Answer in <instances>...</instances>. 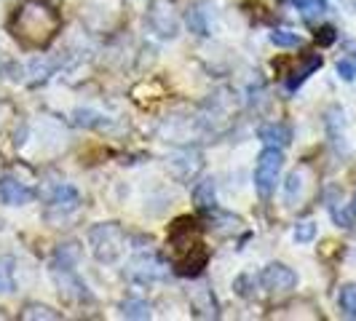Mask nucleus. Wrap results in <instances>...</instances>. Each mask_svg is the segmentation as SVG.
I'll return each mask as SVG.
<instances>
[{"label": "nucleus", "mask_w": 356, "mask_h": 321, "mask_svg": "<svg viewBox=\"0 0 356 321\" xmlns=\"http://www.w3.org/2000/svg\"><path fill=\"white\" fill-rule=\"evenodd\" d=\"M169 260L179 276H198L204 270L209 252L201 241V228L196 220H175V225L169 228Z\"/></svg>", "instance_id": "nucleus-2"}, {"label": "nucleus", "mask_w": 356, "mask_h": 321, "mask_svg": "<svg viewBox=\"0 0 356 321\" xmlns=\"http://www.w3.org/2000/svg\"><path fill=\"white\" fill-rule=\"evenodd\" d=\"M49 204H51L54 212L67 214V212H75V209H78L81 196H78V190L70 188V185H59V188L51 193V198H49Z\"/></svg>", "instance_id": "nucleus-10"}, {"label": "nucleus", "mask_w": 356, "mask_h": 321, "mask_svg": "<svg viewBox=\"0 0 356 321\" xmlns=\"http://www.w3.org/2000/svg\"><path fill=\"white\" fill-rule=\"evenodd\" d=\"M314 236H316V225H314L311 220H305V222H300V225L295 228V241H300V244L314 241Z\"/></svg>", "instance_id": "nucleus-22"}, {"label": "nucleus", "mask_w": 356, "mask_h": 321, "mask_svg": "<svg viewBox=\"0 0 356 321\" xmlns=\"http://www.w3.org/2000/svg\"><path fill=\"white\" fill-rule=\"evenodd\" d=\"M121 316H126V319H150V305L145 300H126L121 305Z\"/></svg>", "instance_id": "nucleus-17"}, {"label": "nucleus", "mask_w": 356, "mask_h": 321, "mask_svg": "<svg viewBox=\"0 0 356 321\" xmlns=\"http://www.w3.org/2000/svg\"><path fill=\"white\" fill-rule=\"evenodd\" d=\"M321 67V56L319 54H303L300 56V62L295 65V70L286 72V89L295 91L300 83H303L305 78L311 75V72H316Z\"/></svg>", "instance_id": "nucleus-8"}, {"label": "nucleus", "mask_w": 356, "mask_h": 321, "mask_svg": "<svg viewBox=\"0 0 356 321\" xmlns=\"http://www.w3.org/2000/svg\"><path fill=\"white\" fill-rule=\"evenodd\" d=\"M14 292V260L0 257V295Z\"/></svg>", "instance_id": "nucleus-16"}, {"label": "nucleus", "mask_w": 356, "mask_h": 321, "mask_svg": "<svg viewBox=\"0 0 356 321\" xmlns=\"http://www.w3.org/2000/svg\"><path fill=\"white\" fill-rule=\"evenodd\" d=\"M260 140L268 147H286V145L292 142V131L284 124H266L260 129Z\"/></svg>", "instance_id": "nucleus-11"}, {"label": "nucleus", "mask_w": 356, "mask_h": 321, "mask_svg": "<svg viewBox=\"0 0 356 321\" xmlns=\"http://www.w3.org/2000/svg\"><path fill=\"white\" fill-rule=\"evenodd\" d=\"M303 193V172H292L289 177H286V185H284V198L289 206H295V198H300Z\"/></svg>", "instance_id": "nucleus-19"}, {"label": "nucleus", "mask_w": 356, "mask_h": 321, "mask_svg": "<svg viewBox=\"0 0 356 321\" xmlns=\"http://www.w3.org/2000/svg\"><path fill=\"white\" fill-rule=\"evenodd\" d=\"M260 281H263V286H266L270 295H286V292H292V289H295L298 276H295V270H292V268L282 265V263H270V265L263 270Z\"/></svg>", "instance_id": "nucleus-6"}, {"label": "nucleus", "mask_w": 356, "mask_h": 321, "mask_svg": "<svg viewBox=\"0 0 356 321\" xmlns=\"http://www.w3.org/2000/svg\"><path fill=\"white\" fill-rule=\"evenodd\" d=\"M62 27V19L49 0H24L11 17V33L30 49L49 46Z\"/></svg>", "instance_id": "nucleus-1"}, {"label": "nucleus", "mask_w": 356, "mask_h": 321, "mask_svg": "<svg viewBox=\"0 0 356 321\" xmlns=\"http://www.w3.org/2000/svg\"><path fill=\"white\" fill-rule=\"evenodd\" d=\"M338 72L343 81H354L356 78V62L351 56H346V59H340L338 62Z\"/></svg>", "instance_id": "nucleus-23"}, {"label": "nucleus", "mask_w": 356, "mask_h": 321, "mask_svg": "<svg viewBox=\"0 0 356 321\" xmlns=\"http://www.w3.org/2000/svg\"><path fill=\"white\" fill-rule=\"evenodd\" d=\"M351 51H354V54H351V59L356 62V46H351Z\"/></svg>", "instance_id": "nucleus-25"}, {"label": "nucleus", "mask_w": 356, "mask_h": 321, "mask_svg": "<svg viewBox=\"0 0 356 321\" xmlns=\"http://www.w3.org/2000/svg\"><path fill=\"white\" fill-rule=\"evenodd\" d=\"M270 43L279 46V49H298L300 46V35L289 33V30H273L270 33Z\"/></svg>", "instance_id": "nucleus-20"}, {"label": "nucleus", "mask_w": 356, "mask_h": 321, "mask_svg": "<svg viewBox=\"0 0 356 321\" xmlns=\"http://www.w3.org/2000/svg\"><path fill=\"white\" fill-rule=\"evenodd\" d=\"M78 257H81V249H78V244H62L59 249H56V257H54V265L56 268H75L78 263Z\"/></svg>", "instance_id": "nucleus-14"}, {"label": "nucleus", "mask_w": 356, "mask_h": 321, "mask_svg": "<svg viewBox=\"0 0 356 321\" xmlns=\"http://www.w3.org/2000/svg\"><path fill=\"white\" fill-rule=\"evenodd\" d=\"M295 8H298V11H300V17L308 19V22L321 19L327 11H330L327 0H295Z\"/></svg>", "instance_id": "nucleus-12"}, {"label": "nucleus", "mask_w": 356, "mask_h": 321, "mask_svg": "<svg viewBox=\"0 0 356 321\" xmlns=\"http://www.w3.org/2000/svg\"><path fill=\"white\" fill-rule=\"evenodd\" d=\"M145 19H147V27L159 38H175L179 33V14L175 0H153Z\"/></svg>", "instance_id": "nucleus-5"}, {"label": "nucleus", "mask_w": 356, "mask_h": 321, "mask_svg": "<svg viewBox=\"0 0 356 321\" xmlns=\"http://www.w3.org/2000/svg\"><path fill=\"white\" fill-rule=\"evenodd\" d=\"M282 166H284V156H282V147H266L257 158L254 166V188L263 198H268L273 193L279 174H282Z\"/></svg>", "instance_id": "nucleus-4"}, {"label": "nucleus", "mask_w": 356, "mask_h": 321, "mask_svg": "<svg viewBox=\"0 0 356 321\" xmlns=\"http://www.w3.org/2000/svg\"><path fill=\"white\" fill-rule=\"evenodd\" d=\"M340 311L348 316V319H356V284H346L338 295Z\"/></svg>", "instance_id": "nucleus-15"}, {"label": "nucleus", "mask_w": 356, "mask_h": 321, "mask_svg": "<svg viewBox=\"0 0 356 321\" xmlns=\"http://www.w3.org/2000/svg\"><path fill=\"white\" fill-rule=\"evenodd\" d=\"M89 244L99 263H115L126 249V233L118 222H102L89 231Z\"/></svg>", "instance_id": "nucleus-3"}, {"label": "nucleus", "mask_w": 356, "mask_h": 321, "mask_svg": "<svg viewBox=\"0 0 356 321\" xmlns=\"http://www.w3.org/2000/svg\"><path fill=\"white\" fill-rule=\"evenodd\" d=\"M22 319H59V313H54L46 305H27L22 311Z\"/></svg>", "instance_id": "nucleus-21"}, {"label": "nucleus", "mask_w": 356, "mask_h": 321, "mask_svg": "<svg viewBox=\"0 0 356 321\" xmlns=\"http://www.w3.org/2000/svg\"><path fill=\"white\" fill-rule=\"evenodd\" d=\"M354 209H356V204H354Z\"/></svg>", "instance_id": "nucleus-26"}, {"label": "nucleus", "mask_w": 356, "mask_h": 321, "mask_svg": "<svg viewBox=\"0 0 356 321\" xmlns=\"http://www.w3.org/2000/svg\"><path fill=\"white\" fill-rule=\"evenodd\" d=\"M193 201L198 209H214V179H201L193 190Z\"/></svg>", "instance_id": "nucleus-13"}, {"label": "nucleus", "mask_w": 356, "mask_h": 321, "mask_svg": "<svg viewBox=\"0 0 356 321\" xmlns=\"http://www.w3.org/2000/svg\"><path fill=\"white\" fill-rule=\"evenodd\" d=\"M0 198H3V204H8V206H24V204L33 201V190H30L24 182H19V179L3 177L0 179Z\"/></svg>", "instance_id": "nucleus-7"}, {"label": "nucleus", "mask_w": 356, "mask_h": 321, "mask_svg": "<svg viewBox=\"0 0 356 321\" xmlns=\"http://www.w3.org/2000/svg\"><path fill=\"white\" fill-rule=\"evenodd\" d=\"M131 276H137V279H143V281H153V279H161L166 270L161 265L159 260L153 257V254H140V257H134V263H131Z\"/></svg>", "instance_id": "nucleus-9"}, {"label": "nucleus", "mask_w": 356, "mask_h": 321, "mask_svg": "<svg viewBox=\"0 0 356 321\" xmlns=\"http://www.w3.org/2000/svg\"><path fill=\"white\" fill-rule=\"evenodd\" d=\"M204 3H198L193 11H188V24L191 30L198 33V35H209V22H207V11H201Z\"/></svg>", "instance_id": "nucleus-18"}, {"label": "nucleus", "mask_w": 356, "mask_h": 321, "mask_svg": "<svg viewBox=\"0 0 356 321\" xmlns=\"http://www.w3.org/2000/svg\"><path fill=\"white\" fill-rule=\"evenodd\" d=\"M316 40H319L321 46L335 43V30H332V27H321V30H316Z\"/></svg>", "instance_id": "nucleus-24"}]
</instances>
